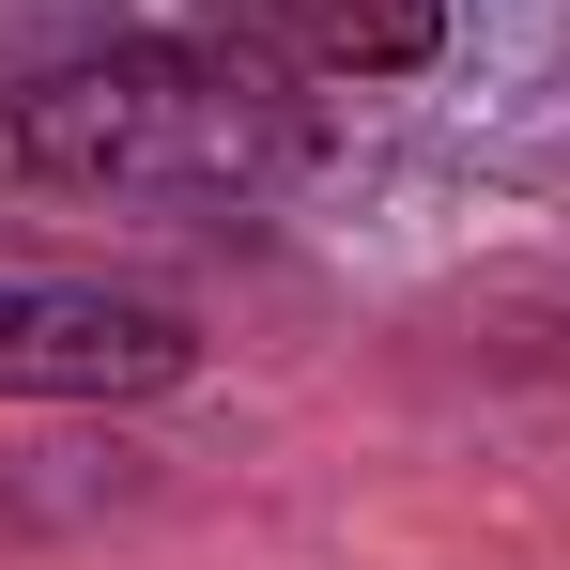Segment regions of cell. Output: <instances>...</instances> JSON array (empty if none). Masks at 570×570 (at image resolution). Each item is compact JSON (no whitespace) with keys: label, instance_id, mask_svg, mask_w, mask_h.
Returning a JSON list of instances; mask_svg holds the SVG:
<instances>
[{"label":"cell","instance_id":"6da1fadb","mask_svg":"<svg viewBox=\"0 0 570 570\" xmlns=\"http://www.w3.org/2000/svg\"><path fill=\"white\" fill-rule=\"evenodd\" d=\"M0 170L78 200H263L308 170V124H293V78L186 31V47H108L31 78L0 108Z\"/></svg>","mask_w":570,"mask_h":570},{"label":"cell","instance_id":"7a4b0ae2","mask_svg":"<svg viewBox=\"0 0 570 570\" xmlns=\"http://www.w3.org/2000/svg\"><path fill=\"white\" fill-rule=\"evenodd\" d=\"M186 371H200V324L170 293L0 278V401H170Z\"/></svg>","mask_w":570,"mask_h":570},{"label":"cell","instance_id":"3957f363","mask_svg":"<svg viewBox=\"0 0 570 570\" xmlns=\"http://www.w3.org/2000/svg\"><path fill=\"white\" fill-rule=\"evenodd\" d=\"M186 31L293 78V94H324V78H416L448 47V0H200Z\"/></svg>","mask_w":570,"mask_h":570}]
</instances>
